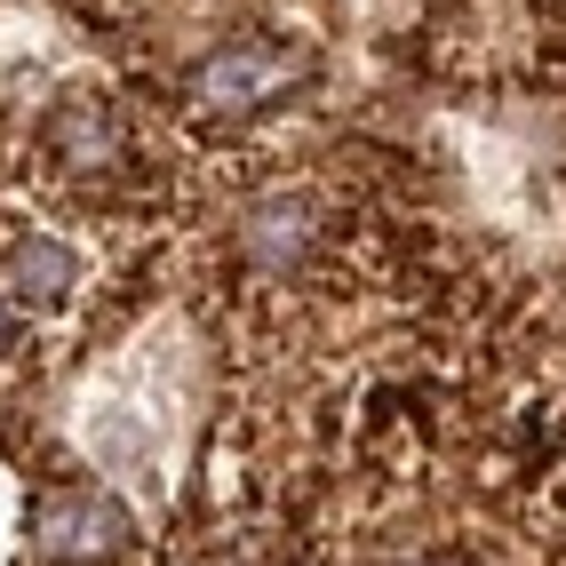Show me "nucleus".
Wrapping results in <instances>:
<instances>
[{"mask_svg": "<svg viewBox=\"0 0 566 566\" xmlns=\"http://www.w3.org/2000/svg\"><path fill=\"white\" fill-rule=\"evenodd\" d=\"M240 272L263 280V287H295L319 263V240H327V223H319V200L312 192H263L240 208Z\"/></svg>", "mask_w": 566, "mask_h": 566, "instance_id": "nucleus-3", "label": "nucleus"}, {"mask_svg": "<svg viewBox=\"0 0 566 566\" xmlns=\"http://www.w3.org/2000/svg\"><path fill=\"white\" fill-rule=\"evenodd\" d=\"M136 543V518L112 486H56L32 503V558L41 566H112Z\"/></svg>", "mask_w": 566, "mask_h": 566, "instance_id": "nucleus-2", "label": "nucleus"}, {"mask_svg": "<svg viewBox=\"0 0 566 566\" xmlns=\"http://www.w3.org/2000/svg\"><path fill=\"white\" fill-rule=\"evenodd\" d=\"M295 88H304L295 49H280V41H232V49H208L192 64L184 104H192L200 120H216V128H240V120H263L272 104H287Z\"/></svg>", "mask_w": 566, "mask_h": 566, "instance_id": "nucleus-1", "label": "nucleus"}, {"mask_svg": "<svg viewBox=\"0 0 566 566\" xmlns=\"http://www.w3.org/2000/svg\"><path fill=\"white\" fill-rule=\"evenodd\" d=\"M81 248H64L56 232H17L0 248V295H9L17 312H72L81 304Z\"/></svg>", "mask_w": 566, "mask_h": 566, "instance_id": "nucleus-5", "label": "nucleus"}, {"mask_svg": "<svg viewBox=\"0 0 566 566\" xmlns=\"http://www.w3.org/2000/svg\"><path fill=\"white\" fill-rule=\"evenodd\" d=\"M41 153L64 184H112L128 168V120L104 88H64L41 120Z\"/></svg>", "mask_w": 566, "mask_h": 566, "instance_id": "nucleus-4", "label": "nucleus"}, {"mask_svg": "<svg viewBox=\"0 0 566 566\" xmlns=\"http://www.w3.org/2000/svg\"><path fill=\"white\" fill-rule=\"evenodd\" d=\"M17 352H24V312L9 304V295H0V367H9Z\"/></svg>", "mask_w": 566, "mask_h": 566, "instance_id": "nucleus-6", "label": "nucleus"}]
</instances>
